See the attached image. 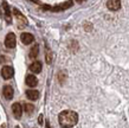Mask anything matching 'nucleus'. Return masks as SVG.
<instances>
[{
  "mask_svg": "<svg viewBox=\"0 0 129 128\" xmlns=\"http://www.w3.org/2000/svg\"><path fill=\"white\" fill-rule=\"evenodd\" d=\"M58 121L63 128H71L78 122V115L72 110H64L58 115Z\"/></svg>",
  "mask_w": 129,
  "mask_h": 128,
  "instance_id": "nucleus-1",
  "label": "nucleus"
},
{
  "mask_svg": "<svg viewBox=\"0 0 129 128\" xmlns=\"http://www.w3.org/2000/svg\"><path fill=\"white\" fill-rule=\"evenodd\" d=\"M16 43H17L16 35L12 33V32H10V33L6 36V38H5V45H6V47H8V49H13V47L16 46Z\"/></svg>",
  "mask_w": 129,
  "mask_h": 128,
  "instance_id": "nucleus-2",
  "label": "nucleus"
},
{
  "mask_svg": "<svg viewBox=\"0 0 129 128\" xmlns=\"http://www.w3.org/2000/svg\"><path fill=\"white\" fill-rule=\"evenodd\" d=\"M72 0H68V1H65V3H63V4L60 5H57V6H55V7H51V11L53 12H60V11H64V10H68V8H70L71 6H72Z\"/></svg>",
  "mask_w": 129,
  "mask_h": 128,
  "instance_id": "nucleus-3",
  "label": "nucleus"
},
{
  "mask_svg": "<svg viewBox=\"0 0 129 128\" xmlns=\"http://www.w3.org/2000/svg\"><path fill=\"white\" fill-rule=\"evenodd\" d=\"M13 75H14V70H13L12 66L6 65L1 69V76H3V78H5V80H10V78H12L13 77Z\"/></svg>",
  "mask_w": 129,
  "mask_h": 128,
  "instance_id": "nucleus-4",
  "label": "nucleus"
},
{
  "mask_svg": "<svg viewBox=\"0 0 129 128\" xmlns=\"http://www.w3.org/2000/svg\"><path fill=\"white\" fill-rule=\"evenodd\" d=\"M13 13H14V16H16L17 20H18V24H19V27H23V26H26L27 25V20H26V18L20 13L17 8H14L13 10Z\"/></svg>",
  "mask_w": 129,
  "mask_h": 128,
  "instance_id": "nucleus-5",
  "label": "nucleus"
},
{
  "mask_svg": "<svg viewBox=\"0 0 129 128\" xmlns=\"http://www.w3.org/2000/svg\"><path fill=\"white\" fill-rule=\"evenodd\" d=\"M107 7L109 8L110 11H118L121 8V1L120 0H108Z\"/></svg>",
  "mask_w": 129,
  "mask_h": 128,
  "instance_id": "nucleus-6",
  "label": "nucleus"
},
{
  "mask_svg": "<svg viewBox=\"0 0 129 128\" xmlns=\"http://www.w3.org/2000/svg\"><path fill=\"white\" fill-rule=\"evenodd\" d=\"M12 112H13V115L16 119H20L21 115H23V107L20 103H13L12 105Z\"/></svg>",
  "mask_w": 129,
  "mask_h": 128,
  "instance_id": "nucleus-7",
  "label": "nucleus"
},
{
  "mask_svg": "<svg viewBox=\"0 0 129 128\" xmlns=\"http://www.w3.org/2000/svg\"><path fill=\"white\" fill-rule=\"evenodd\" d=\"M20 39H21L23 44H25V45H28V44H31V43L35 40L33 36H32L31 33H27V32H24V33H21Z\"/></svg>",
  "mask_w": 129,
  "mask_h": 128,
  "instance_id": "nucleus-8",
  "label": "nucleus"
},
{
  "mask_svg": "<svg viewBox=\"0 0 129 128\" xmlns=\"http://www.w3.org/2000/svg\"><path fill=\"white\" fill-rule=\"evenodd\" d=\"M3 10H4V12H5V18H6V21L10 24L12 21V16H11V10H10V6H8V4L6 3V1L3 3Z\"/></svg>",
  "mask_w": 129,
  "mask_h": 128,
  "instance_id": "nucleus-9",
  "label": "nucleus"
},
{
  "mask_svg": "<svg viewBox=\"0 0 129 128\" xmlns=\"http://www.w3.org/2000/svg\"><path fill=\"white\" fill-rule=\"evenodd\" d=\"M25 82H26V84H27L28 87H32V88L38 84V80H37V77H36V76H33V75H27V76H26Z\"/></svg>",
  "mask_w": 129,
  "mask_h": 128,
  "instance_id": "nucleus-10",
  "label": "nucleus"
},
{
  "mask_svg": "<svg viewBox=\"0 0 129 128\" xmlns=\"http://www.w3.org/2000/svg\"><path fill=\"white\" fill-rule=\"evenodd\" d=\"M3 94H4L5 98L11 100L12 97H13V89H12V87H10V85H5L4 89H3Z\"/></svg>",
  "mask_w": 129,
  "mask_h": 128,
  "instance_id": "nucleus-11",
  "label": "nucleus"
},
{
  "mask_svg": "<svg viewBox=\"0 0 129 128\" xmlns=\"http://www.w3.org/2000/svg\"><path fill=\"white\" fill-rule=\"evenodd\" d=\"M26 96H27V98L35 101V100H37V98L39 97V91H38V90H35V89H30L26 91Z\"/></svg>",
  "mask_w": 129,
  "mask_h": 128,
  "instance_id": "nucleus-12",
  "label": "nucleus"
},
{
  "mask_svg": "<svg viewBox=\"0 0 129 128\" xmlns=\"http://www.w3.org/2000/svg\"><path fill=\"white\" fill-rule=\"evenodd\" d=\"M30 70H31L32 72H35V74H39L40 70H42V63L40 62H33L30 65Z\"/></svg>",
  "mask_w": 129,
  "mask_h": 128,
  "instance_id": "nucleus-13",
  "label": "nucleus"
},
{
  "mask_svg": "<svg viewBox=\"0 0 129 128\" xmlns=\"http://www.w3.org/2000/svg\"><path fill=\"white\" fill-rule=\"evenodd\" d=\"M38 54H39V46L36 44L35 46L31 49V51H30V57H31V58H36V57L38 56Z\"/></svg>",
  "mask_w": 129,
  "mask_h": 128,
  "instance_id": "nucleus-14",
  "label": "nucleus"
},
{
  "mask_svg": "<svg viewBox=\"0 0 129 128\" xmlns=\"http://www.w3.org/2000/svg\"><path fill=\"white\" fill-rule=\"evenodd\" d=\"M24 110H25V113L26 114H32L33 113V110H35V106L31 105V103H26V105L24 106Z\"/></svg>",
  "mask_w": 129,
  "mask_h": 128,
  "instance_id": "nucleus-15",
  "label": "nucleus"
},
{
  "mask_svg": "<svg viewBox=\"0 0 129 128\" xmlns=\"http://www.w3.org/2000/svg\"><path fill=\"white\" fill-rule=\"evenodd\" d=\"M65 77H67V74H65V71H60L58 75V78H59V82L60 83H64L65 81Z\"/></svg>",
  "mask_w": 129,
  "mask_h": 128,
  "instance_id": "nucleus-16",
  "label": "nucleus"
},
{
  "mask_svg": "<svg viewBox=\"0 0 129 128\" xmlns=\"http://www.w3.org/2000/svg\"><path fill=\"white\" fill-rule=\"evenodd\" d=\"M46 62H47V64H50L52 62V54H51L50 51H46Z\"/></svg>",
  "mask_w": 129,
  "mask_h": 128,
  "instance_id": "nucleus-17",
  "label": "nucleus"
},
{
  "mask_svg": "<svg viewBox=\"0 0 129 128\" xmlns=\"http://www.w3.org/2000/svg\"><path fill=\"white\" fill-rule=\"evenodd\" d=\"M38 123H39V124H43V115H42V114H40L39 117H38Z\"/></svg>",
  "mask_w": 129,
  "mask_h": 128,
  "instance_id": "nucleus-18",
  "label": "nucleus"
},
{
  "mask_svg": "<svg viewBox=\"0 0 129 128\" xmlns=\"http://www.w3.org/2000/svg\"><path fill=\"white\" fill-rule=\"evenodd\" d=\"M31 1H33V3H36V4H39V0H31Z\"/></svg>",
  "mask_w": 129,
  "mask_h": 128,
  "instance_id": "nucleus-19",
  "label": "nucleus"
},
{
  "mask_svg": "<svg viewBox=\"0 0 129 128\" xmlns=\"http://www.w3.org/2000/svg\"><path fill=\"white\" fill-rule=\"evenodd\" d=\"M46 128H51L50 127V123H49V121H46Z\"/></svg>",
  "mask_w": 129,
  "mask_h": 128,
  "instance_id": "nucleus-20",
  "label": "nucleus"
},
{
  "mask_svg": "<svg viewBox=\"0 0 129 128\" xmlns=\"http://www.w3.org/2000/svg\"><path fill=\"white\" fill-rule=\"evenodd\" d=\"M76 1H77V3H79V4H81V3H83L84 0H76Z\"/></svg>",
  "mask_w": 129,
  "mask_h": 128,
  "instance_id": "nucleus-21",
  "label": "nucleus"
}]
</instances>
